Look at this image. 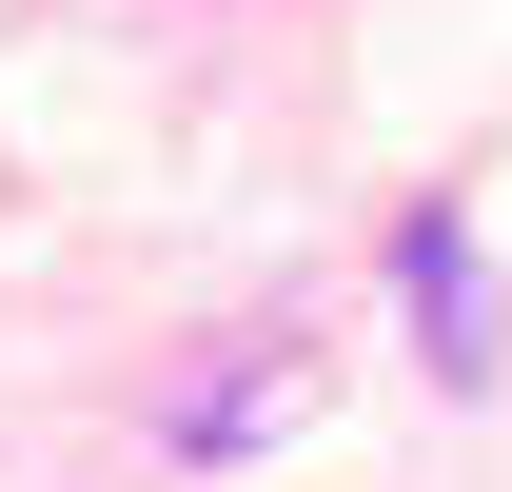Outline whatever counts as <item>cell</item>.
<instances>
[{"label": "cell", "mask_w": 512, "mask_h": 492, "mask_svg": "<svg viewBox=\"0 0 512 492\" xmlns=\"http://www.w3.org/2000/svg\"><path fill=\"white\" fill-rule=\"evenodd\" d=\"M394 296H414V335H434L453 394L493 374V276H473V237H453V217H414V237H394Z\"/></svg>", "instance_id": "obj_1"}]
</instances>
